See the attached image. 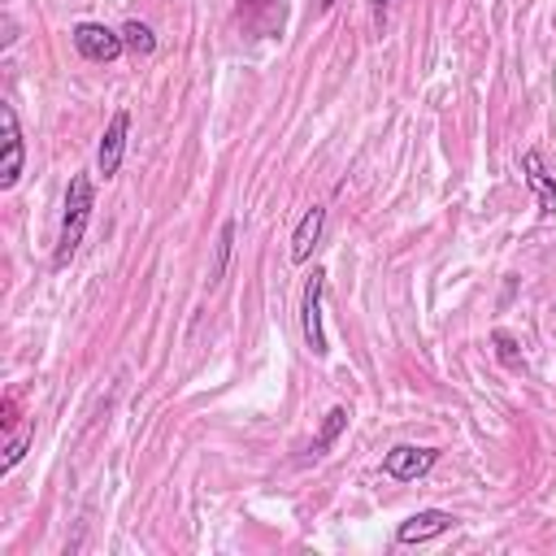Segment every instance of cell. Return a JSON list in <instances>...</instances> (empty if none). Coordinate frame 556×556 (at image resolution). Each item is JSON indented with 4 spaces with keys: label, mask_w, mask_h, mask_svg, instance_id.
I'll return each mask as SVG.
<instances>
[{
    "label": "cell",
    "mask_w": 556,
    "mask_h": 556,
    "mask_svg": "<svg viewBox=\"0 0 556 556\" xmlns=\"http://www.w3.org/2000/svg\"><path fill=\"white\" fill-rule=\"evenodd\" d=\"M91 208H96V187L87 174H74L70 187H65V208H61V230H56V252H52V269H65L87 235V222H91Z\"/></svg>",
    "instance_id": "obj_1"
},
{
    "label": "cell",
    "mask_w": 556,
    "mask_h": 556,
    "mask_svg": "<svg viewBox=\"0 0 556 556\" xmlns=\"http://www.w3.org/2000/svg\"><path fill=\"white\" fill-rule=\"evenodd\" d=\"M287 0H239L235 22L248 39H278L287 30Z\"/></svg>",
    "instance_id": "obj_2"
},
{
    "label": "cell",
    "mask_w": 556,
    "mask_h": 556,
    "mask_svg": "<svg viewBox=\"0 0 556 556\" xmlns=\"http://www.w3.org/2000/svg\"><path fill=\"white\" fill-rule=\"evenodd\" d=\"M321 291H326V269H313L304 282V300H300V326H304V348L313 356H326V326H321Z\"/></svg>",
    "instance_id": "obj_3"
},
{
    "label": "cell",
    "mask_w": 556,
    "mask_h": 556,
    "mask_svg": "<svg viewBox=\"0 0 556 556\" xmlns=\"http://www.w3.org/2000/svg\"><path fill=\"white\" fill-rule=\"evenodd\" d=\"M70 39H74L78 56L100 61V65H109V61H117V56L126 52L122 30H109V26H100V22H78V26L70 30Z\"/></svg>",
    "instance_id": "obj_4"
},
{
    "label": "cell",
    "mask_w": 556,
    "mask_h": 556,
    "mask_svg": "<svg viewBox=\"0 0 556 556\" xmlns=\"http://www.w3.org/2000/svg\"><path fill=\"white\" fill-rule=\"evenodd\" d=\"M0 187L9 191L17 178H22V165H26V143H22V126H17V109L13 104H0Z\"/></svg>",
    "instance_id": "obj_5"
},
{
    "label": "cell",
    "mask_w": 556,
    "mask_h": 556,
    "mask_svg": "<svg viewBox=\"0 0 556 556\" xmlns=\"http://www.w3.org/2000/svg\"><path fill=\"white\" fill-rule=\"evenodd\" d=\"M439 460V447H413V443H395L387 456H382V469L395 478V482H413L421 473H430V465Z\"/></svg>",
    "instance_id": "obj_6"
},
{
    "label": "cell",
    "mask_w": 556,
    "mask_h": 556,
    "mask_svg": "<svg viewBox=\"0 0 556 556\" xmlns=\"http://www.w3.org/2000/svg\"><path fill=\"white\" fill-rule=\"evenodd\" d=\"M126 135H130V113H126V109H117V113L109 117V126H104L100 148H96V169H100L104 178H113V174L122 169V156H126Z\"/></svg>",
    "instance_id": "obj_7"
},
{
    "label": "cell",
    "mask_w": 556,
    "mask_h": 556,
    "mask_svg": "<svg viewBox=\"0 0 556 556\" xmlns=\"http://www.w3.org/2000/svg\"><path fill=\"white\" fill-rule=\"evenodd\" d=\"M452 526H456V517H452V513H443V508H421V513H413V517H404V521H400L395 539H400V543H430V539L447 534Z\"/></svg>",
    "instance_id": "obj_8"
},
{
    "label": "cell",
    "mask_w": 556,
    "mask_h": 556,
    "mask_svg": "<svg viewBox=\"0 0 556 556\" xmlns=\"http://www.w3.org/2000/svg\"><path fill=\"white\" fill-rule=\"evenodd\" d=\"M521 174H526L530 191L539 195V213H543V217H556V178L547 174V165H543V156H539L534 148L521 152Z\"/></svg>",
    "instance_id": "obj_9"
},
{
    "label": "cell",
    "mask_w": 556,
    "mask_h": 556,
    "mask_svg": "<svg viewBox=\"0 0 556 556\" xmlns=\"http://www.w3.org/2000/svg\"><path fill=\"white\" fill-rule=\"evenodd\" d=\"M321 226H326V208L313 204V208L300 217L295 235H291V261H295V265H304V261L313 256V248L321 243Z\"/></svg>",
    "instance_id": "obj_10"
},
{
    "label": "cell",
    "mask_w": 556,
    "mask_h": 556,
    "mask_svg": "<svg viewBox=\"0 0 556 556\" xmlns=\"http://www.w3.org/2000/svg\"><path fill=\"white\" fill-rule=\"evenodd\" d=\"M348 417H352V413H348L343 404H334V408L326 413V421H321V430H317V439L308 443V456H326V452L334 447V439H339V434L348 430Z\"/></svg>",
    "instance_id": "obj_11"
},
{
    "label": "cell",
    "mask_w": 556,
    "mask_h": 556,
    "mask_svg": "<svg viewBox=\"0 0 556 556\" xmlns=\"http://www.w3.org/2000/svg\"><path fill=\"white\" fill-rule=\"evenodd\" d=\"M122 43H126L130 56H152V52H156V35H152V26H143V22H126V26H122Z\"/></svg>",
    "instance_id": "obj_12"
},
{
    "label": "cell",
    "mask_w": 556,
    "mask_h": 556,
    "mask_svg": "<svg viewBox=\"0 0 556 556\" xmlns=\"http://www.w3.org/2000/svg\"><path fill=\"white\" fill-rule=\"evenodd\" d=\"M230 252H235V222H222V230H217V252H213V269H208V287L222 282V274H226V265H230Z\"/></svg>",
    "instance_id": "obj_13"
},
{
    "label": "cell",
    "mask_w": 556,
    "mask_h": 556,
    "mask_svg": "<svg viewBox=\"0 0 556 556\" xmlns=\"http://www.w3.org/2000/svg\"><path fill=\"white\" fill-rule=\"evenodd\" d=\"M30 434H35V426H26V430H17V434H13V443H9V452H4V460H0V473H9V469H13V465L26 456Z\"/></svg>",
    "instance_id": "obj_14"
},
{
    "label": "cell",
    "mask_w": 556,
    "mask_h": 556,
    "mask_svg": "<svg viewBox=\"0 0 556 556\" xmlns=\"http://www.w3.org/2000/svg\"><path fill=\"white\" fill-rule=\"evenodd\" d=\"M491 343H495V352H500V361H504V365H513V369L521 365V352H517V339H513L508 330H495V334H491Z\"/></svg>",
    "instance_id": "obj_15"
},
{
    "label": "cell",
    "mask_w": 556,
    "mask_h": 556,
    "mask_svg": "<svg viewBox=\"0 0 556 556\" xmlns=\"http://www.w3.org/2000/svg\"><path fill=\"white\" fill-rule=\"evenodd\" d=\"M369 9H374V30L382 35V30H387V13H391V0H369Z\"/></svg>",
    "instance_id": "obj_16"
},
{
    "label": "cell",
    "mask_w": 556,
    "mask_h": 556,
    "mask_svg": "<svg viewBox=\"0 0 556 556\" xmlns=\"http://www.w3.org/2000/svg\"><path fill=\"white\" fill-rule=\"evenodd\" d=\"M330 4H334V0H313V13H326Z\"/></svg>",
    "instance_id": "obj_17"
}]
</instances>
